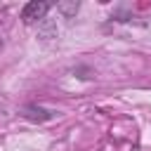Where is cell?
Wrapping results in <instances>:
<instances>
[{
  "label": "cell",
  "mask_w": 151,
  "mask_h": 151,
  "mask_svg": "<svg viewBox=\"0 0 151 151\" xmlns=\"http://www.w3.org/2000/svg\"><path fill=\"white\" fill-rule=\"evenodd\" d=\"M50 9H52V5H50V2H42V0H31V2H26V5L21 7V21L31 26V24H35V21L45 19Z\"/></svg>",
  "instance_id": "obj_1"
},
{
  "label": "cell",
  "mask_w": 151,
  "mask_h": 151,
  "mask_svg": "<svg viewBox=\"0 0 151 151\" xmlns=\"http://www.w3.org/2000/svg\"><path fill=\"white\" fill-rule=\"evenodd\" d=\"M24 116H26L28 120L42 123V120H50L54 113H52V111H47V109H42V106H35V104H26V106H24Z\"/></svg>",
  "instance_id": "obj_2"
}]
</instances>
